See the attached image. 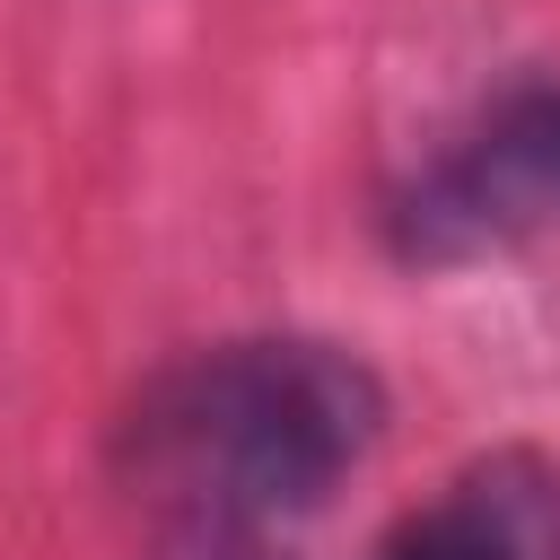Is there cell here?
I'll return each mask as SVG.
<instances>
[{
	"mask_svg": "<svg viewBox=\"0 0 560 560\" xmlns=\"http://www.w3.org/2000/svg\"><path fill=\"white\" fill-rule=\"evenodd\" d=\"M166 560H271V534L236 525V516H210V508H184L175 534H166Z\"/></svg>",
	"mask_w": 560,
	"mask_h": 560,
	"instance_id": "4",
	"label": "cell"
},
{
	"mask_svg": "<svg viewBox=\"0 0 560 560\" xmlns=\"http://www.w3.org/2000/svg\"><path fill=\"white\" fill-rule=\"evenodd\" d=\"M542 219H560V96H525L516 114H499L481 131V149L455 158L411 201V236L429 254H472V245L525 236Z\"/></svg>",
	"mask_w": 560,
	"mask_h": 560,
	"instance_id": "2",
	"label": "cell"
},
{
	"mask_svg": "<svg viewBox=\"0 0 560 560\" xmlns=\"http://www.w3.org/2000/svg\"><path fill=\"white\" fill-rule=\"evenodd\" d=\"M385 394L332 341H228L149 394V455L175 472L184 508L236 525H289L376 446Z\"/></svg>",
	"mask_w": 560,
	"mask_h": 560,
	"instance_id": "1",
	"label": "cell"
},
{
	"mask_svg": "<svg viewBox=\"0 0 560 560\" xmlns=\"http://www.w3.org/2000/svg\"><path fill=\"white\" fill-rule=\"evenodd\" d=\"M376 560H560V490L534 464L499 455L438 508L402 516Z\"/></svg>",
	"mask_w": 560,
	"mask_h": 560,
	"instance_id": "3",
	"label": "cell"
}]
</instances>
